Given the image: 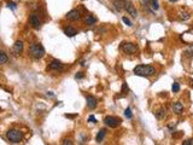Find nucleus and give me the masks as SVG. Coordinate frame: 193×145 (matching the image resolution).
Returning a JSON list of instances; mask_svg holds the SVG:
<instances>
[{"label":"nucleus","instance_id":"nucleus-21","mask_svg":"<svg viewBox=\"0 0 193 145\" xmlns=\"http://www.w3.org/2000/svg\"><path fill=\"white\" fill-rule=\"evenodd\" d=\"M171 90H173V92H174V93H177V92L180 91V85H179L177 82H174V84H173V86H171Z\"/></svg>","mask_w":193,"mask_h":145},{"label":"nucleus","instance_id":"nucleus-17","mask_svg":"<svg viewBox=\"0 0 193 145\" xmlns=\"http://www.w3.org/2000/svg\"><path fill=\"white\" fill-rule=\"evenodd\" d=\"M8 60H9L8 54L4 51H0V64H5V63H8Z\"/></svg>","mask_w":193,"mask_h":145},{"label":"nucleus","instance_id":"nucleus-25","mask_svg":"<svg viewBox=\"0 0 193 145\" xmlns=\"http://www.w3.org/2000/svg\"><path fill=\"white\" fill-rule=\"evenodd\" d=\"M183 145H192L193 144V139H187V140H183L182 141Z\"/></svg>","mask_w":193,"mask_h":145},{"label":"nucleus","instance_id":"nucleus-22","mask_svg":"<svg viewBox=\"0 0 193 145\" xmlns=\"http://www.w3.org/2000/svg\"><path fill=\"white\" fill-rule=\"evenodd\" d=\"M124 116H126L127 119H132L133 114H132V110H130V108H127V109L124 110Z\"/></svg>","mask_w":193,"mask_h":145},{"label":"nucleus","instance_id":"nucleus-23","mask_svg":"<svg viewBox=\"0 0 193 145\" xmlns=\"http://www.w3.org/2000/svg\"><path fill=\"white\" fill-rule=\"evenodd\" d=\"M8 6H9L11 10H16V9H17L16 3H14V2H9V3H8Z\"/></svg>","mask_w":193,"mask_h":145},{"label":"nucleus","instance_id":"nucleus-14","mask_svg":"<svg viewBox=\"0 0 193 145\" xmlns=\"http://www.w3.org/2000/svg\"><path fill=\"white\" fill-rule=\"evenodd\" d=\"M105 135H106V129H105V128H102V129L98 132V134H96V138H95L96 143H102V141L104 140Z\"/></svg>","mask_w":193,"mask_h":145},{"label":"nucleus","instance_id":"nucleus-15","mask_svg":"<svg viewBox=\"0 0 193 145\" xmlns=\"http://www.w3.org/2000/svg\"><path fill=\"white\" fill-rule=\"evenodd\" d=\"M114 6H115L116 10L121 11L122 9H124V2H123V0H115V2H114Z\"/></svg>","mask_w":193,"mask_h":145},{"label":"nucleus","instance_id":"nucleus-28","mask_svg":"<svg viewBox=\"0 0 193 145\" xmlns=\"http://www.w3.org/2000/svg\"><path fill=\"white\" fill-rule=\"evenodd\" d=\"M63 144H69V145H70V144H72V141H70L69 139H64V140H63Z\"/></svg>","mask_w":193,"mask_h":145},{"label":"nucleus","instance_id":"nucleus-26","mask_svg":"<svg viewBox=\"0 0 193 145\" xmlns=\"http://www.w3.org/2000/svg\"><path fill=\"white\" fill-rule=\"evenodd\" d=\"M88 121H89L90 123H96V120H95V117H94L93 115H90V116L88 117Z\"/></svg>","mask_w":193,"mask_h":145},{"label":"nucleus","instance_id":"nucleus-18","mask_svg":"<svg viewBox=\"0 0 193 145\" xmlns=\"http://www.w3.org/2000/svg\"><path fill=\"white\" fill-rule=\"evenodd\" d=\"M149 4H150V6H151V9H152L153 11H157V10L159 9V5H158V0H151V2H150Z\"/></svg>","mask_w":193,"mask_h":145},{"label":"nucleus","instance_id":"nucleus-1","mask_svg":"<svg viewBox=\"0 0 193 145\" xmlns=\"http://www.w3.org/2000/svg\"><path fill=\"white\" fill-rule=\"evenodd\" d=\"M134 74L138 76H152L156 74V69L152 65H136L134 68Z\"/></svg>","mask_w":193,"mask_h":145},{"label":"nucleus","instance_id":"nucleus-8","mask_svg":"<svg viewBox=\"0 0 193 145\" xmlns=\"http://www.w3.org/2000/svg\"><path fill=\"white\" fill-rule=\"evenodd\" d=\"M48 69L50 70H54V71H62L64 69V65L60 60H57V59H53L50 65H48Z\"/></svg>","mask_w":193,"mask_h":145},{"label":"nucleus","instance_id":"nucleus-24","mask_svg":"<svg viewBox=\"0 0 193 145\" xmlns=\"http://www.w3.org/2000/svg\"><path fill=\"white\" fill-rule=\"evenodd\" d=\"M122 21H123V23H126L128 27H132V26H133V24H132V22L129 21V18H127L126 16H124V17H122Z\"/></svg>","mask_w":193,"mask_h":145},{"label":"nucleus","instance_id":"nucleus-2","mask_svg":"<svg viewBox=\"0 0 193 145\" xmlns=\"http://www.w3.org/2000/svg\"><path fill=\"white\" fill-rule=\"evenodd\" d=\"M28 53L35 58V59H41L44 56H45V48L39 42H33L29 45V48H28Z\"/></svg>","mask_w":193,"mask_h":145},{"label":"nucleus","instance_id":"nucleus-27","mask_svg":"<svg viewBox=\"0 0 193 145\" xmlns=\"http://www.w3.org/2000/svg\"><path fill=\"white\" fill-rule=\"evenodd\" d=\"M84 75H83V72L82 71H80V72H77V74L75 75V79H82Z\"/></svg>","mask_w":193,"mask_h":145},{"label":"nucleus","instance_id":"nucleus-11","mask_svg":"<svg viewBox=\"0 0 193 145\" xmlns=\"http://www.w3.org/2000/svg\"><path fill=\"white\" fill-rule=\"evenodd\" d=\"M173 111H174L175 114H177V115L182 114V113H183V104H182L181 102L174 103V104H173Z\"/></svg>","mask_w":193,"mask_h":145},{"label":"nucleus","instance_id":"nucleus-6","mask_svg":"<svg viewBox=\"0 0 193 145\" xmlns=\"http://www.w3.org/2000/svg\"><path fill=\"white\" fill-rule=\"evenodd\" d=\"M104 122H105L106 126L115 128V127H117V126L121 123V120H120L118 117H115V116H106L105 120H104Z\"/></svg>","mask_w":193,"mask_h":145},{"label":"nucleus","instance_id":"nucleus-20","mask_svg":"<svg viewBox=\"0 0 193 145\" xmlns=\"http://www.w3.org/2000/svg\"><path fill=\"white\" fill-rule=\"evenodd\" d=\"M179 17H180V20H183V21H187L191 16H189V14L188 12H180L179 14Z\"/></svg>","mask_w":193,"mask_h":145},{"label":"nucleus","instance_id":"nucleus-16","mask_svg":"<svg viewBox=\"0 0 193 145\" xmlns=\"http://www.w3.org/2000/svg\"><path fill=\"white\" fill-rule=\"evenodd\" d=\"M84 22H86V24H87V26H94V24L96 23V20H95L93 16H90V15H89V16H87V17H86Z\"/></svg>","mask_w":193,"mask_h":145},{"label":"nucleus","instance_id":"nucleus-30","mask_svg":"<svg viewBox=\"0 0 193 145\" xmlns=\"http://www.w3.org/2000/svg\"><path fill=\"white\" fill-rule=\"evenodd\" d=\"M169 2H170V3H176L177 0H169Z\"/></svg>","mask_w":193,"mask_h":145},{"label":"nucleus","instance_id":"nucleus-5","mask_svg":"<svg viewBox=\"0 0 193 145\" xmlns=\"http://www.w3.org/2000/svg\"><path fill=\"white\" fill-rule=\"evenodd\" d=\"M124 10H126V12H127L128 15H130L133 18H136L138 11H136L135 6H134L130 2H124Z\"/></svg>","mask_w":193,"mask_h":145},{"label":"nucleus","instance_id":"nucleus-13","mask_svg":"<svg viewBox=\"0 0 193 145\" xmlns=\"http://www.w3.org/2000/svg\"><path fill=\"white\" fill-rule=\"evenodd\" d=\"M64 34L66 36H69V38H72V36H75L77 34V30L74 27H66V28H64Z\"/></svg>","mask_w":193,"mask_h":145},{"label":"nucleus","instance_id":"nucleus-9","mask_svg":"<svg viewBox=\"0 0 193 145\" xmlns=\"http://www.w3.org/2000/svg\"><path fill=\"white\" fill-rule=\"evenodd\" d=\"M66 20H69V21H78L80 18H81V14H80V11L78 10H71V11H69L68 14H66Z\"/></svg>","mask_w":193,"mask_h":145},{"label":"nucleus","instance_id":"nucleus-19","mask_svg":"<svg viewBox=\"0 0 193 145\" xmlns=\"http://www.w3.org/2000/svg\"><path fill=\"white\" fill-rule=\"evenodd\" d=\"M156 117L157 119H164L165 117V109H159L158 111H156Z\"/></svg>","mask_w":193,"mask_h":145},{"label":"nucleus","instance_id":"nucleus-10","mask_svg":"<svg viewBox=\"0 0 193 145\" xmlns=\"http://www.w3.org/2000/svg\"><path fill=\"white\" fill-rule=\"evenodd\" d=\"M23 48H24L23 41L18 40V41H16V42L14 44V46H12V52H14L15 54H21L22 51H23Z\"/></svg>","mask_w":193,"mask_h":145},{"label":"nucleus","instance_id":"nucleus-3","mask_svg":"<svg viewBox=\"0 0 193 145\" xmlns=\"http://www.w3.org/2000/svg\"><path fill=\"white\" fill-rule=\"evenodd\" d=\"M6 138L10 143H20L23 140V133L20 129H9L6 132Z\"/></svg>","mask_w":193,"mask_h":145},{"label":"nucleus","instance_id":"nucleus-4","mask_svg":"<svg viewBox=\"0 0 193 145\" xmlns=\"http://www.w3.org/2000/svg\"><path fill=\"white\" fill-rule=\"evenodd\" d=\"M122 50L127 54H134V53L138 52V46L134 45L133 42H124L122 45Z\"/></svg>","mask_w":193,"mask_h":145},{"label":"nucleus","instance_id":"nucleus-7","mask_svg":"<svg viewBox=\"0 0 193 145\" xmlns=\"http://www.w3.org/2000/svg\"><path fill=\"white\" fill-rule=\"evenodd\" d=\"M29 22H30V24H32V27H33L34 29H40V27H41V21H40L39 16H38L36 14H32V15L29 16Z\"/></svg>","mask_w":193,"mask_h":145},{"label":"nucleus","instance_id":"nucleus-12","mask_svg":"<svg viewBox=\"0 0 193 145\" xmlns=\"http://www.w3.org/2000/svg\"><path fill=\"white\" fill-rule=\"evenodd\" d=\"M86 100H87V106L89 108V109H94L95 106H96V99L93 97V96H87L86 97Z\"/></svg>","mask_w":193,"mask_h":145},{"label":"nucleus","instance_id":"nucleus-29","mask_svg":"<svg viewBox=\"0 0 193 145\" xmlns=\"http://www.w3.org/2000/svg\"><path fill=\"white\" fill-rule=\"evenodd\" d=\"M150 2H151V0H142V3H144V4H146V5H149V3H150Z\"/></svg>","mask_w":193,"mask_h":145}]
</instances>
